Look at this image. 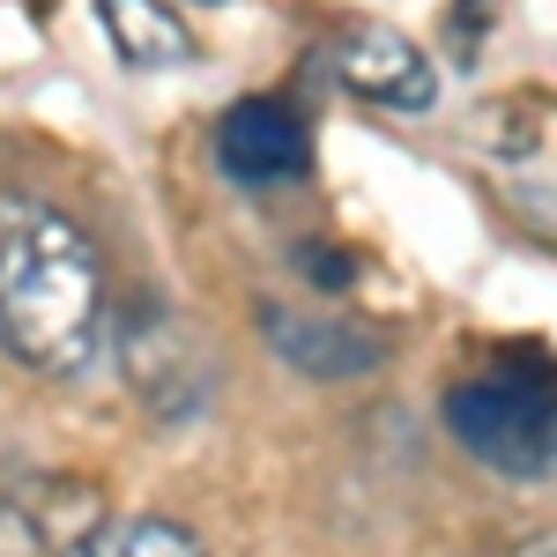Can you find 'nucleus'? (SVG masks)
I'll list each match as a JSON object with an SVG mask.
<instances>
[{
  "label": "nucleus",
  "mask_w": 557,
  "mask_h": 557,
  "mask_svg": "<svg viewBox=\"0 0 557 557\" xmlns=\"http://www.w3.org/2000/svg\"><path fill=\"white\" fill-rule=\"evenodd\" d=\"M305 275H312V283H320V290H343L349 283V253H327V246H305Z\"/></svg>",
  "instance_id": "1a4fd4ad"
},
{
  "label": "nucleus",
  "mask_w": 557,
  "mask_h": 557,
  "mask_svg": "<svg viewBox=\"0 0 557 557\" xmlns=\"http://www.w3.org/2000/svg\"><path fill=\"white\" fill-rule=\"evenodd\" d=\"M97 23H104L112 52H120L127 67H141V75H157V67H194V60H201V45L178 23L172 0H97Z\"/></svg>",
  "instance_id": "0eeeda50"
},
{
  "label": "nucleus",
  "mask_w": 557,
  "mask_h": 557,
  "mask_svg": "<svg viewBox=\"0 0 557 557\" xmlns=\"http://www.w3.org/2000/svg\"><path fill=\"white\" fill-rule=\"evenodd\" d=\"M0 349L75 380L112 349V290L89 231L38 194H0Z\"/></svg>",
  "instance_id": "f257e3e1"
},
{
  "label": "nucleus",
  "mask_w": 557,
  "mask_h": 557,
  "mask_svg": "<svg viewBox=\"0 0 557 557\" xmlns=\"http://www.w3.org/2000/svg\"><path fill=\"white\" fill-rule=\"evenodd\" d=\"M67 557H209V550H201V535H194V528L141 513V520H97Z\"/></svg>",
  "instance_id": "6e6552de"
},
{
  "label": "nucleus",
  "mask_w": 557,
  "mask_h": 557,
  "mask_svg": "<svg viewBox=\"0 0 557 557\" xmlns=\"http://www.w3.org/2000/svg\"><path fill=\"white\" fill-rule=\"evenodd\" d=\"M335 75H343V89H357L364 104H386V112H431L438 104V67L394 23H349L335 38Z\"/></svg>",
  "instance_id": "39448f33"
},
{
  "label": "nucleus",
  "mask_w": 557,
  "mask_h": 557,
  "mask_svg": "<svg viewBox=\"0 0 557 557\" xmlns=\"http://www.w3.org/2000/svg\"><path fill=\"white\" fill-rule=\"evenodd\" d=\"M446 431L506 483L557 475V372L543 357H506L475 380L446 386Z\"/></svg>",
  "instance_id": "f03ea898"
},
{
  "label": "nucleus",
  "mask_w": 557,
  "mask_h": 557,
  "mask_svg": "<svg viewBox=\"0 0 557 557\" xmlns=\"http://www.w3.org/2000/svg\"><path fill=\"white\" fill-rule=\"evenodd\" d=\"M260 335L275 343L283 364H298L305 380H364L386 364V343L372 327H349L335 312H298V305H260Z\"/></svg>",
  "instance_id": "423d86ee"
},
{
  "label": "nucleus",
  "mask_w": 557,
  "mask_h": 557,
  "mask_svg": "<svg viewBox=\"0 0 557 557\" xmlns=\"http://www.w3.org/2000/svg\"><path fill=\"white\" fill-rule=\"evenodd\" d=\"M112 349L127 357L134 386H141V401L157 409V417H172V424H186V417H201V401H209V364L194 357V335L178 327L164 305H134L127 327H112Z\"/></svg>",
  "instance_id": "20e7f679"
},
{
  "label": "nucleus",
  "mask_w": 557,
  "mask_h": 557,
  "mask_svg": "<svg viewBox=\"0 0 557 557\" xmlns=\"http://www.w3.org/2000/svg\"><path fill=\"white\" fill-rule=\"evenodd\" d=\"M215 172L246 194H275V186H298L312 172V134L290 104L275 97H238L223 120H215Z\"/></svg>",
  "instance_id": "7ed1b4c3"
}]
</instances>
